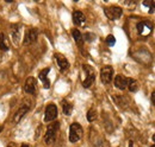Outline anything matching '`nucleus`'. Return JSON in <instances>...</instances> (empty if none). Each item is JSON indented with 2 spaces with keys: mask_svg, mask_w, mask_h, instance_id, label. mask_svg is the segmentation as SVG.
<instances>
[{
  "mask_svg": "<svg viewBox=\"0 0 155 147\" xmlns=\"http://www.w3.org/2000/svg\"><path fill=\"white\" fill-rule=\"evenodd\" d=\"M58 128H60V124L58 122H54V124H51V125L48 126L47 132H45V136H44V140H45V142L48 145H51V144L55 142Z\"/></svg>",
  "mask_w": 155,
  "mask_h": 147,
  "instance_id": "1",
  "label": "nucleus"
},
{
  "mask_svg": "<svg viewBox=\"0 0 155 147\" xmlns=\"http://www.w3.org/2000/svg\"><path fill=\"white\" fill-rule=\"evenodd\" d=\"M82 70H84V73H85V77H84V80H82V86H84L85 88H90V87L93 84L94 80H96L94 70H93L90 65H84V67H82Z\"/></svg>",
  "mask_w": 155,
  "mask_h": 147,
  "instance_id": "2",
  "label": "nucleus"
},
{
  "mask_svg": "<svg viewBox=\"0 0 155 147\" xmlns=\"http://www.w3.org/2000/svg\"><path fill=\"white\" fill-rule=\"evenodd\" d=\"M84 134V130H82V127L78 124V122H74L69 127V141L71 142H77L81 139Z\"/></svg>",
  "mask_w": 155,
  "mask_h": 147,
  "instance_id": "3",
  "label": "nucleus"
},
{
  "mask_svg": "<svg viewBox=\"0 0 155 147\" xmlns=\"http://www.w3.org/2000/svg\"><path fill=\"white\" fill-rule=\"evenodd\" d=\"M30 107H31V103L29 102V101H26V102H24V103H21L19 107V109L16 111V114L13 115V122L15 124H18L20 120L24 117V115L30 110Z\"/></svg>",
  "mask_w": 155,
  "mask_h": 147,
  "instance_id": "4",
  "label": "nucleus"
},
{
  "mask_svg": "<svg viewBox=\"0 0 155 147\" xmlns=\"http://www.w3.org/2000/svg\"><path fill=\"white\" fill-rule=\"evenodd\" d=\"M112 77H114V69H112V67L106 65V67H104L100 70V80H101V82L104 84H110L111 81H112Z\"/></svg>",
  "mask_w": 155,
  "mask_h": 147,
  "instance_id": "5",
  "label": "nucleus"
},
{
  "mask_svg": "<svg viewBox=\"0 0 155 147\" xmlns=\"http://www.w3.org/2000/svg\"><path fill=\"white\" fill-rule=\"evenodd\" d=\"M56 116H58L56 106L53 105V103L48 105L47 108H45V113H44V121L45 122H51V121H54L56 119Z\"/></svg>",
  "mask_w": 155,
  "mask_h": 147,
  "instance_id": "6",
  "label": "nucleus"
},
{
  "mask_svg": "<svg viewBox=\"0 0 155 147\" xmlns=\"http://www.w3.org/2000/svg\"><path fill=\"white\" fill-rule=\"evenodd\" d=\"M152 29H153V25L148 21H140L137 24V32L143 37H147L149 36L152 33Z\"/></svg>",
  "mask_w": 155,
  "mask_h": 147,
  "instance_id": "7",
  "label": "nucleus"
},
{
  "mask_svg": "<svg viewBox=\"0 0 155 147\" xmlns=\"http://www.w3.org/2000/svg\"><path fill=\"white\" fill-rule=\"evenodd\" d=\"M122 13H123V11L118 6H111V7L105 8V14H106V17L110 19V20H116V19H118L122 16Z\"/></svg>",
  "mask_w": 155,
  "mask_h": 147,
  "instance_id": "8",
  "label": "nucleus"
},
{
  "mask_svg": "<svg viewBox=\"0 0 155 147\" xmlns=\"http://www.w3.org/2000/svg\"><path fill=\"white\" fill-rule=\"evenodd\" d=\"M37 37H38V31H37L36 29H30V30L26 31V33H25V36H24L23 44H24V45H30V44H32V43L36 42Z\"/></svg>",
  "mask_w": 155,
  "mask_h": 147,
  "instance_id": "9",
  "label": "nucleus"
},
{
  "mask_svg": "<svg viewBox=\"0 0 155 147\" xmlns=\"http://www.w3.org/2000/svg\"><path fill=\"white\" fill-rule=\"evenodd\" d=\"M36 87H37V83H36V80L35 77H28L26 81H25V84H24V92L26 94H35L36 92Z\"/></svg>",
  "mask_w": 155,
  "mask_h": 147,
  "instance_id": "10",
  "label": "nucleus"
},
{
  "mask_svg": "<svg viewBox=\"0 0 155 147\" xmlns=\"http://www.w3.org/2000/svg\"><path fill=\"white\" fill-rule=\"evenodd\" d=\"M129 80L130 78H127L125 76H123V75H117L116 77H115V86H116L118 89H125L127 87H128V84H129Z\"/></svg>",
  "mask_w": 155,
  "mask_h": 147,
  "instance_id": "11",
  "label": "nucleus"
},
{
  "mask_svg": "<svg viewBox=\"0 0 155 147\" xmlns=\"http://www.w3.org/2000/svg\"><path fill=\"white\" fill-rule=\"evenodd\" d=\"M10 35H11V39L15 44H18L20 39V26L15 24L11 26V30H10Z\"/></svg>",
  "mask_w": 155,
  "mask_h": 147,
  "instance_id": "12",
  "label": "nucleus"
},
{
  "mask_svg": "<svg viewBox=\"0 0 155 147\" xmlns=\"http://www.w3.org/2000/svg\"><path fill=\"white\" fill-rule=\"evenodd\" d=\"M55 58H56L58 65L60 67V69H61L62 71H64V70H67V69L69 68V62L67 61V58H66L64 56L60 55V54H56V55H55Z\"/></svg>",
  "mask_w": 155,
  "mask_h": 147,
  "instance_id": "13",
  "label": "nucleus"
},
{
  "mask_svg": "<svg viewBox=\"0 0 155 147\" xmlns=\"http://www.w3.org/2000/svg\"><path fill=\"white\" fill-rule=\"evenodd\" d=\"M49 71H50V69H49V68H45V69L42 70L38 75L39 80L42 81V83H43V86H44L45 89H49V88H50V82H49V80H48V74H49Z\"/></svg>",
  "mask_w": 155,
  "mask_h": 147,
  "instance_id": "14",
  "label": "nucleus"
},
{
  "mask_svg": "<svg viewBox=\"0 0 155 147\" xmlns=\"http://www.w3.org/2000/svg\"><path fill=\"white\" fill-rule=\"evenodd\" d=\"M73 21H74L75 25L81 26V25H84L86 23V18H85V16H84V13L81 11H75L73 13Z\"/></svg>",
  "mask_w": 155,
  "mask_h": 147,
  "instance_id": "15",
  "label": "nucleus"
},
{
  "mask_svg": "<svg viewBox=\"0 0 155 147\" xmlns=\"http://www.w3.org/2000/svg\"><path fill=\"white\" fill-rule=\"evenodd\" d=\"M72 36L74 38V40H75V43H77L79 46H81L82 45V43H84V38H82V35H81V32L77 30V29H74L73 31H72Z\"/></svg>",
  "mask_w": 155,
  "mask_h": 147,
  "instance_id": "16",
  "label": "nucleus"
},
{
  "mask_svg": "<svg viewBox=\"0 0 155 147\" xmlns=\"http://www.w3.org/2000/svg\"><path fill=\"white\" fill-rule=\"evenodd\" d=\"M8 49H10V45H8V43H7L6 36H5L2 32H0V50L7 51Z\"/></svg>",
  "mask_w": 155,
  "mask_h": 147,
  "instance_id": "17",
  "label": "nucleus"
},
{
  "mask_svg": "<svg viewBox=\"0 0 155 147\" xmlns=\"http://www.w3.org/2000/svg\"><path fill=\"white\" fill-rule=\"evenodd\" d=\"M61 103H62V109H63L64 115H71L72 114V110H73V106L68 101H66V100H62Z\"/></svg>",
  "mask_w": 155,
  "mask_h": 147,
  "instance_id": "18",
  "label": "nucleus"
},
{
  "mask_svg": "<svg viewBox=\"0 0 155 147\" xmlns=\"http://www.w3.org/2000/svg\"><path fill=\"white\" fill-rule=\"evenodd\" d=\"M128 87H129V90L131 92H136L138 90V84H137V82H136L135 80H131V78H130Z\"/></svg>",
  "mask_w": 155,
  "mask_h": 147,
  "instance_id": "19",
  "label": "nucleus"
},
{
  "mask_svg": "<svg viewBox=\"0 0 155 147\" xmlns=\"http://www.w3.org/2000/svg\"><path fill=\"white\" fill-rule=\"evenodd\" d=\"M97 119V110L96 109H90L87 111V120L90 122H93Z\"/></svg>",
  "mask_w": 155,
  "mask_h": 147,
  "instance_id": "20",
  "label": "nucleus"
},
{
  "mask_svg": "<svg viewBox=\"0 0 155 147\" xmlns=\"http://www.w3.org/2000/svg\"><path fill=\"white\" fill-rule=\"evenodd\" d=\"M106 43H107L109 46H114L116 44V38L112 36V35H110V36L106 37Z\"/></svg>",
  "mask_w": 155,
  "mask_h": 147,
  "instance_id": "21",
  "label": "nucleus"
},
{
  "mask_svg": "<svg viewBox=\"0 0 155 147\" xmlns=\"http://www.w3.org/2000/svg\"><path fill=\"white\" fill-rule=\"evenodd\" d=\"M143 5L149 7V12H150V13H153V12L155 11V2L154 1H150V2H149V1H144V2H143Z\"/></svg>",
  "mask_w": 155,
  "mask_h": 147,
  "instance_id": "22",
  "label": "nucleus"
},
{
  "mask_svg": "<svg viewBox=\"0 0 155 147\" xmlns=\"http://www.w3.org/2000/svg\"><path fill=\"white\" fill-rule=\"evenodd\" d=\"M85 38H86L87 42H92L93 38H94V35H92V33H86V35H85Z\"/></svg>",
  "mask_w": 155,
  "mask_h": 147,
  "instance_id": "23",
  "label": "nucleus"
},
{
  "mask_svg": "<svg viewBox=\"0 0 155 147\" xmlns=\"http://www.w3.org/2000/svg\"><path fill=\"white\" fill-rule=\"evenodd\" d=\"M152 101H153V103L155 105V92H153V94H152Z\"/></svg>",
  "mask_w": 155,
  "mask_h": 147,
  "instance_id": "24",
  "label": "nucleus"
},
{
  "mask_svg": "<svg viewBox=\"0 0 155 147\" xmlns=\"http://www.w3.org/2000/svg\"><path fill=\"white\" fill-rule=\"evenodd\" d=\"M7 147H16V144H13V142H10V144L7 145Z\"/></svg>",
  "mask_w": 155,
  "mask_h": 147,
  "instance_id": "25",
  "label": "nucleus"
},
{
  "mask_svg": "<svg viewBox=\"0 0 155 147\" xmlns=\"http://www.w3.org/2000/svg\"><path fill=\"white\" fill-rule=\"evenodd\" d=\"M20 147H30V146H29L28 144H23V145H21V146H20Z\"/></svg>",
  "mask_w": 155,
  "mask_h": 147,
  "instance_id": "26",
  "label": "nucleus"
},
{
  "mask_svg": "<svg viewBox=\"0 0 155 147\" xmlns=\"http://www.w3.org/2000/svg\"><path fill=\"white\" fill-rule=\"evenodd\" d=\"M153 140H154V142H155V134L153 135Z\"/></svg>",
  "mask_w": 155,
  "mask_h": 147,
  "instance_id": "27",
  "label": "nucleus"
},
{
  "mask_svg": "<svg viewBox=\"0 0 155 147\" xmlns=\"http://www.w3.org/2000/svg\"><path fill=\"white\" fill-rule=\"evenodd\" d=\"M1 130H2V127H1V126H0V133H1Z\"/></svg>",
  "mask_w": 155,
  "mask_h": 147,
  "instance_id": "28",
  "label": "nucleus"
},
{
  "mask_svg": "<svg viewBox=\"0 0 155 147\" xmlns=\"http://www.w3.org/2000/svg\"><path fill=\"white\" fill-rule=\"evenodd\" d=\"M150 147H155V145H153V146H150Z\"/></svg>",
  "mask_w": 155,
  "mask_h": 147,
  "instance_id": "29",
  "label": "nucleus"
}]
</instances>
